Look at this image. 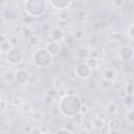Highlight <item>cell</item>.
I'll use <instances>...</instances> for the list:
<instances>
[{
  "mask_svg": "<svg viewBox=\"0 0 134 134\" xmlns=\"http://www.w3.org/2000/svg\"><path fill=\"white\" fill-rule=\"evenodd\" d=\"M76 134H90V132H89V130H88V129L83 128V129H81L80 131H77V133H76Z\"/></svg>",
  "mask_w": 134,
  "mask_h": 134,
  "instance_id": "obj_51",
  "label": "cell"
},
{
  "mask_svg": "<svg viewBox=\"0 0 134 134\" xmlns=\"http://www.w3.org/2000/svg\"><path fill=\"white\" fill-rule=\"evenodd\" d=\"M90 121H91L92 128H94V129H96V130H102V129H104V127H105V121L102 120V119H99V118H97V117H95V116H94Z\"/></svg>",
  "mask_w": 134,
  "mask_h": 134,
  "instance_id": "obj_17",
  "label": "cell"
},
{
  "mask_svg": "<svg viewBox=\"0 0 134 134\" xmlns=\"http://www.w3.org/2000/svg\"><path fill=\"white\" fill-rule=\"evenodd\" d=\"M124 87H125V84H124L121 81H117V80H115V81L112 83V88H113L114 90L120 91V90L124 89Z\"/></svg>",
  "mask_w": 134,
  "mask_h": 134,
  "instance_id": "obj_31",
  "label": "cell"
},
{
  "mask_svg": "<svg viewBox=\"0 0 134 134\" xmlns=\"http://www.w3.org/2000/svg\"><path fill=\"white\" fill-rule=\"evenodd\" d=\"M57 27H59L60 29H62V30L65 31L67 29V27H68V22L67 21H63V20H58Z\"/></svg>",
  "mask_w": 134,
  "mask_h": 134,
  "instance_id": "obj_34",
  "label": "cell"
},
{
  "mask_svg": "<svg viewBox=\"0 0 134 134\" xmlns=\"http://www.w3.org/2000/svg\"><path fill=\"white\" fill-rule=\"evenodd\" d=\"M23 52L18 48H13L5 54L6 62L12 66H18L19 64H21L23 61Z\"/></svg>",
  "mask_w": 134,
  "mask_h": 134,
  "instance_id": "obj_2",
  "label": "cell"
},
{
  "mask_svg": "<svg viewBox=\"0 0 134 134\" xmlns=\"http://www.w3.org/2000/svg\"><path fill=\"white\" fill-rule=\"evenodd\" d=\"M118 106L114 103V102H109L107 105H106V108H105V111L108 115H111V116H115L118 114Z\"/></svg>",
  "mask_w": 134,
  "mask_h": 134,
  "instance_id": "obj_12",
  "label": "cell"
},
{
  "mask_svg": "<svg viewBox=\"0 0 134 134\" xmlns=\"http://www.w3.org/2000/svg\"><path fill=\"white\" fill-rule=\"evenodd\" d=\"M122 103L126 106H130L134 104V95H126L125 97H122Z\"/></svg>",
  "mask_w": 134,
  "mask_h": 134,
  "instance_id": "obj_32",
  "label": "cell"
},
{
  "mask_svg": "<svg viewBox=\"0 0 134 134\" xmlns=\"http://www.w3.org/2000/svg\"><path fill=\"white\" fill-rule=\"evenodd\" d=\"M127 35H128V37H129L131 40H134V23L131 24V25L128 27Z\"/></svg>",
  "mask_w": 134,
  "mask_h": 134,
  "instance_id": "obj_41",
  "label": "cell"
},
{
  "mask_svg": "<svg viewBox=\"0 0 134 134\" xmlns=\"http://www.w3.org/2000/svg\"><path fill=\"white\" fill-rule=\"evenodd\" d=\"M23 103H24V102L22 100V98H21L20 96H17V95L13 96V97H12V99H10V105H12L13 107L20 108V107L22 106V104H23Z\"/></svg>",
  "mask_w": 134,
  "mask_h": 134,
  "instance_id": "obj_25",
  "label": "cell"
},
{
  "mask_svg": "<svg viewBox=\"0 0 134 134\" xmlns=\"http://www.w3.org/2000/svg\"><path fill=\"white\" fill-rule=\"evenodd\" d=\"M112 83L113 82H110V81H107V80H104L103 79V81L100 83V88L103 90H108V89H110L112 87Z\"/></svg>",
  "mask_w": 134,
  "mask_h": 134,
  "instance_id": "obj_33",
  "label": "cell"
},
{
  "mask_svg": "<svg viewBox=\"0 0 134 134\" xmlns=\"http://www.w3.org/2000/svg\"><path fill=\"white\" fill-rule=\"evenodd\" d=\"M45 49L47 50V52L50 54L51 58H55V57L59 55V53L61 52V45H60L59 42L50 41L49 43L46 44Z\"/></svg>",
  "mask_w": 134,
  "mask_h": 134,
  "instance_id": "obj_6",
  "label": "cell"
},
{
  "mask_svg": "<svg viewBox=\"0 0 134 134\" xmlns=\"http://www.w3.org/2000/svg\"><path fill=\"white\" fill-rule=\"evenodd\" d=\"M70 77H71V79H75V77H76V74H75V72H74V69L71 70V72H70Z\"/></svg>",
  "mask_w": 134,
  "mask_h": 134,
  "instance_id": "obj_53",
  "label": "cell"
},
{
  "mask_svg": "<svg viewBox=\"0 0 134 134\" xmlns=\"http://www.w3.org/2000/svg\"><path fill=\"white\" fill-rule=\"evenodd\" d=\"M53 98H54V97H52V96L45 95L44 100H45V103H47V104H52V103H53Z\"/></svg>",
  "mask_w": 134,
  "mask_h": 134,
  "instance_id": "obj_49",
  "label": "cell"
},
{
  "mask_svg": "<svg viewBox=\"0 0 134 134\" xmlns=\"http://www.w3.org/2000/svg\"><path fill=\"white\" fill-rule=\"evenodd\" d=\"M30 79H31V74L26 69L20 68V69H18L16 71L15 81L18 84H20V85H27V84H29Z\"/></svg>",
  "mask_w": 134,
  "mask_h": 134,
  "instance_id": "obj_5",
  "label": "cell"
},
{
  "mask_svg": "<svg viewBox=\"0 0 134 134\" xmlns=\"http://www.w3.org/2000/svg\"><path fill=\"white\" fill-rule=\"evenodd\" d=\"M34 35V32H32V29L28 26V25H25V26H23V30H22V36L25 38V39H29L31 36Z\"/></svg>",
  "mask_w": 134,
  "mask_h": 134,
  "instance_id": "obj_28",
  "label": "cell"
},
{
  "mask_svg": "<svg viewBox=\"0 0 134 134\" xmlns=\"http://www.w3.org/2000/svg\"><path fill=\"white\" fill-rule=\"evenodd\" d=\"M72 36L75 41H82L85 38V30L82 28H77L72 32Z\"/></svg>",
  "mask_w": 134,
  "mask_h": 134,
  "instance_id": "obj_23",
  "label": "cell"
},
{
  "mask_svg": "<svg viewBox=\"0 0 134 134\" xmlns=\"http://www.w3.org/2000/svg\"><path fill=\"white\" fill-rule=\"evenodd\" d=\"M54 134H73L71 131H68V130H66V129H61V130H59V131H57Z\"/></svg>",
  "mask_w": 134,
  "mask_h": 134,
  "instance_id": "obj_47",
  "label": "cell"
},
{
  "mask_svg": "<svg viewBox=\"0 0 134 134\" xmlns=\"http://www.w3.org/2000/svg\"><path fill=\"white\" fill-rule=\"evenodd\" d=\"M88 17H89V15H88V13H87L86 9H79V10L76 12L75 19H76V21L80 22V23H85V22L88 20Z\"/></svg>",
  "mask_w": 134,
  "mask_h": 134,
  "instance_id": "obj_14",
  "label": "cell"
},
{
  "mask_svg": "<svg viewBox=\"0 0 134 134\" xmlns=\"http://www.w3.org/2000/svg\"><path fill=\"white\" fill-rule=\"evenodd\" d=\"M20 110L22 113H25V114H29V113H32L35 111L34 107L31 106V104H29L28 102H24L22 104V106L20 107Z\"/></svg>",
  "mask_w": 134,
  "mask_h": 134,
  "instance_id": "obj_21",
  "label": "cell"
},
{
  "mask_svg": "<svg viewBox=\"0 0 134 134\" xmlns=\"http://www.w3.org/2000/svg\"><path fill=\"white\" fill-rule=\"evenodd\" d=\"M69 19V14L67 12H62L59 15V20H63V21H68Z\"/></svg>",
  "mask_w": 134,
  "mask_h": 134,
  "instance_id": "obj_44",
  "label": "cell"
},
{
  "mask_svg": "<svg viewBox=\"0 0 134 134\" xmlns=\"http://www.w3.org/2000/svg\"><path fill=\"white\" fill-rule=\"evenodd\" d=\"M64 40H65V43H66L67 45H71V44H73V43L75 42V40H74L72 34H69V35L65 36V39H64Z\"/></svg>",
  "mask_w": 134,
  "mask_h": 134,
  "instance_id": "obj_39",
  "label": "cell"
},
{
  "mask_svg": "<svg viewBox=\"0 0 134 134\" xmlns=\"http://www.w3.org/2000/svg\"><path fill=\"white\" fill-rule=\"evenodd\" d=\"M131 4H132V5L134 6V1H131Z\"/></svg>",
  "mask_w": 134,
  "mask_h": 134,
  "instance_id": "obj_57",
  "label": "cell"
},
{
  "mask_svg": "<svg viewBox=\"0 0 134 134\" xmlns=\"http://www.w3.org/2000/svg\"><path fill=\"white\" fill-rule=\"evenodd\" d=\"M88 88H89V90H92V91H94L95 90V88H96V84L95 83H89V86H88Z\"/></svg>",
  "mask_w": 134,
  "mask_h": 134,
  "instance_id": "obj_52",
  "label": "cell"
},
{
  "mask_svg": "<svg viewBox=\"0 0 134 134\" xmlns=\"http://www.w3.org/2000/svg\"><path fill=\"white\" fill-rule=\"evenodd\" d=\"M63 126H64V129H66V130H68V131H71V132H72V131L74 130L76 124H75L73 117H67V118L64 120Z\"/></svg>",
  "mask_w": 134,
  "mask_h": 134,
  "instance_id": "obj_16",
  "label": "cell"
},
{
  "mask_svg": "<svg viewBox=\"0 0 134 134\" xmlns=\"http://www.w3.org/2000/svg\"><path fill=\"white\" fill-rule=\"evenodd\" d=\"M125 117H126V119H127L129 122H131V124L134 122V107L128 109V110L125 112Z\"/></svg>",
  "mask_w": 134,
  "mask_h": 134,
  "instance_id": "obj_26",
  "label": "cell"
},
{
  "mask_svg": "<svg viewBox=\"0 0 134 134\" xmlns=\"http://www.w3.org/2000/svg\"><path fill=\"white\" fill-rule=\"evenodd\" d=\"M86 64L93 71V70H95V69H97L99 67V60L98 59H94V58H89V59H87Z\"/></svg>",
  "mask_w": 134,
  "mask_h": 134,
  "instance_id": "obj_19",
  "label": "cell"
},
{
  "mask_svg": "<svg viewBox=\"0 0 134 134\" xmlns=\"http://www.w3.org/2000/svg\"><path fill=\"white\" fill-rule=\"evenodd\" d=\"M117 77V72L114 68H106L103 72V79L110 81V82H114Z\"/></svg>",
  "mask_w": 134,
  "mask_h": 134,
  "instance_id": "obj_11",
  "label": "cell"
},
{
  "mask_svg": "<svg viewBox=\"0 0 134 134\" xmlns=\"http://www.w3.org/2000/svg\"><path fill=\"white\" fill-rule=\"evenodd\" d=\"M48 5L52 6L54 9H58V10H64L66 8H68L71 4H72V1H69V0H61V1H48L47 2Z\"/></svg>",
  "mask_w": 134,
  "mask_h": 134,
  "instance_id": "obj_8",
  "label": "cell"
},
{
  "mask_svg": "<svg viewBox=\"0 0 134 134\" xmlns=\"http://www.w3.org/2000/svg\"><path fill=\"white\" fill-rule=\"evenodd\" d=\"M92 27L94 29H100V30L102 29H105L107 27V22L104 19H98V20H96V21L93 22Z\"/></svg>",
  "mask_w": 134,
  "mask_h": 134,
  "instance_id": "obj_22",
  "label": "cell"
},
{
  "mask_svg": "<svg viewBox=\"0 0 134 134\" xmlns=\"http://www.w3.org/2000/svg\"><path fill=\"white\" fill-rule=\"evenodd\" d=\"M74 72L76 74V77H79L81 80H87L92 74V70L86 64V62H83V63L77 64L75 66V68H74Z\"/></svg>",
  "mask_w": 134,
  "mask_h": 134,
  "instance_id": "obj_3",
  "label": "cell"
},
{
  "mask_svg": "<svg viewBox=\"0 0 134 134\" xmlns=\"http://www.w3.org/2000/svg\"><path fill=\"white\" fill-rule=\"evenodd\" d=\"M122 127V121L117 118V117H112L109 119L108 121V130H111V131H118L121 129Z\"/></svg>",
  "mask_w": 134,
  "mask_h": 134,
  "instance_id": "obj_10",
  "label": "cell"
},
{
  "mask_svg": "<svg viewBox=\"0 0 134 134\" xmlns=\"http://www.w3.org/2000/svg\"><path fill=\"white\" fill-rule=\"evenodd\" d=\"M18 134H26V133H25V132H23V131H20Z\"/></svg>",
  "mask_w": 134,
  "mask_h": 134,
  "instance_id": "obj_56",
  "label": "cell"
},
{
  "mask_svg": "<svg viewBox=\"0 0 134 134\" xmlns=\"http://www.w3.org/2000/svg\"><path fill=\"white\" fill-rule=\"evenodd\" d=\"M66 94L67 96H76V90L74 87H67L66 88Z\"/></svg>",
  "mask_w": 134,
  "mask_h": 134,
  "instance_id": "obj_40",
  "label": "cell"
},
{
  "mask_svg": "<svg viewBox=\"0 0 134 134\" xmlns=\"http://www.w3.org/2000/svg\"><path fill=\"white\" fill-rule=\"evenodd\" d=\"M50 118H51V113H44L42 120H44V121H49Z\"/></svg>",
  "mask_w": 134,
  "mask_h": 134,
  "instance_id": "obj_50",
  "label": "cell"
},
{
  "mask_svg": "<svg viewBox=\"0 0 134 134\" xmlns=\"http://www.w3.org/2000/svg\"><path fill=\"white\" fill-rule=\"evenodd\" d=\"M89 112V107L87 106V104H82V107H81V114L85 115L86 113Z\"/></svg>",
  "mask_w": 134,
  "mask_h": 134,
  "instance_id": "obj_45",
  "label": "cell"
},
{
  "mask_svg": "<svg viewBox=\"0 0 134 134\" xmlns=\"http://www.w3.org/2000/svg\"><path fill=\"white\" fill-rule=\"evenodd\" d=\"M99 43V36L97 34H90L88 36V44L91 48L97 47Z\"/></svg>",
  "mask_w": 134,
  "mask_h": 134,
  "instance_id": "obj_15",
  "label": "cell"
},
{
  "mask_svg": "<svg viewBox=\"0 0 134 134\" xmlns=\"http://www.w3.org/2000/svg\"><path fill=\"white\" fill-rule=\"evenodd\" d=\"M40 42H41L40 38H39L37 35H35V34H34V35L28 39V43H29V45H30V46H32V47L38 46V45L40 44Z\"/></svg>",
  "mask_w": 134,
  "mask_h": 134,
  "instance_id": "obj_29",
  "label": "cell"
},
{
  "mask_svg": "<svg viewBox=\"0 0 134 134\" xmlns=\"http://www.w3.org/2000/svg\"><path fill=\"white\" fill-rule=\"evenodd\" d=\"M89 51H90V49L88 48V47H86V46H80V47H77L76 49H75V51H74V58H75V60H77V61H87V59H89Z\"/></svg>",
  "mask_w": 134,
  "mask_h": 134,
  "instance_id": "obj_7",
  "label": "cell"
},
{
  "mask_svg": "<svg viewBox=\"0 0 134 134\" xmlns=\"http://www.w3.org/2000/svg\"><path fill=\"white\" fill-rule=\"evenodd\" d=\"M49 37H50L51 41H53V42H60V41H62V40L65 39V32H64V30H62L59 27L54 26L51 29V31L49 34Z\"/></svg>",
  "mask_w": 134,
  "mask_h": 134,
  "instance_id": "obj_9",
  "label": "cell"
},
{
  "mask_svg": "<svg viewBox=\"0 0 134 134\" xmlns=\"http://www.w3.org/2000/svg\"><path fill=\"white\" fill-rule=\"evenodd\" d=\"M58 95L60 96V98H63V97L67 96V94H66V88H63V89L59 90L58 91Z\"/></svg>",
  "mask_w": 134,
  "mask_h": 134,
  "instance_id": "obj_46",
  "label": "cell"
},
{
  "mask_svg": "<svg viewBox=\"0 0 134 134\" xmlns=\"http://www.w3.org/2000/svg\"><path fill=\"white\" fill-rule=\"evenodd\" d=\"M22 30H23V26H22V25L17 24V25H14V27H13V32H14V35L22 34Z\"/></svg>",
  "mask_w": 134,
  "mask_h": 134,
  "instance_id": "obj_43",
  "label": "cell"
},
{
  "mask_svg": "<svg viewBox=\"0 0 134 134\" xmlns=\"http://www.w3.org/2000/svg\"><path fill=\"white\" fill-rule=\"evenodd\" d=\"M14 47L12 46V44H10V42L8 41V40H4V41H1V43H0V50H1V52L2 53H4V52H8L9 50H12Z\"/></svg>",
  "mask_w": 134,
  "mask_h": 134,
  "instance_id": "obj_20",
  "label": "cell"
},
{
  "mask_svg": "<svg viewBox=\"0 0 134 134\" xmlns=\"http://www.w3.org/2000/svg\"><path fill=\"white\" fill-rule=\"evenodd\" d=\"M32 61H34V64L37 67L44 68V67H47L50 64L51 57L47 52L46 49H38L32 54Z\"/></svg>",
  "mask_w": 134,
  "mask_h": 134,
  "instance_id": "obj_1",
  "label": "cell"
},
{
  "mask_svg": "<svg viewBox=\"0 0 134 134\" xmlns=\"http://www.w3.org/2000/svg\"><path fill=\"white\" fill-rule=\"evenodd\" d=\"M95 117H97V118H99V119H102V120H106V118L108 117V114L106 113V111H98L97 113H96V115H95Z\"/></svg>",
  "mask_w": 134,
  "mask_h": 134,
  "instance_id": "obj_42",
  "label": "cell"
},
{
  "mask_svg": "<svg viewBox=\"0 0 134 134\" xmlns=\"http://www.w3.org/2000/svg\"><path fill=\"white\" fill-rule=\"evenodd\" d=\"M112 6L115 7V8H121L125 4H126V1H122V0H113L111 2Z\"/></svg>",
  "mask_w": 134,
  "mask_h": 134,
  "instance_id": "obj_35",
  "label": "cell"
},
{
  "mask_svg": "<svg viewBox=\"0 0 134 134\" xmlns=\"http://www.w3.org/2000/svg\"><path fill=\"white\" fill-rule=\"evenodd\" d=\"M31 114H32L34 119H36V120H42L44 113H42V111H40V110H35Z\"/></svg>",
  "mask_w": 134,
  "mask_h": 134,
  "instance_id": "obj_36",
  "label": "cell"
},
{
  "mask_svg": "<svg viewBox=\"0 0 134 134\" xmlns=\"http://www.w3.org/2000/svg\"><path fill=\"white\" fill-rule=\"evenodd\" d=\"M42 134H53L51 131H49V130H46V131H44V132H42Z\"/></svg>",
  "mask_w": 134,
  "mask_h": 134,
  "instance_id": "obj_55",
  "label": "cell"
},
{
  "mask_svg": "<svg viewBox=\"0 0 134 134\" xmlns=\"http://www.w3.org/2000/svg\"><path fill=\"white\" fill-rule=\"evenodd\" d=\"M52 28L53 27L51 26V23L48 22V21H45V22H43L41 24V29H42V31L44 34H50V31H51Z\"/></svg>",
  "mask_w": 134,
  "mask_h": 134,
  "instance_id": "obj_27",
  "label": "cell"
},
{
  "mask_svg": "<svg viewBox=\"0 0 134 134\" xmlns=\"http://www.w3.org/2000/svg\"><path fill=\"white\" fill-rule=\"evenodd\" d=\"M8 107H9L8 102L5 100L4 98H2L1 102H0V109H1V111H2V112H5L6 110H8Z\"/></svg>",
  "mask_w": 134,
  "mask_h": 134,
  "instance_id": "obj_38",
  "label": "cell"
},
{
  "mask_svg": "<svg viewBox=\"0 0 134 134\" xmlns=\"http://www.w3.org/2000/svg\"><path fill=\"white\" fill-rule=\"evenodd\" d=\"M16 76V71L13 70H7L2 73V83L3 84H10L12 82L15 81Z\"/></svg>",
  "mask_w": 134,
  "mask_h": 134,
  "instance_id": "obj_13",
  "label": "cell"
},
{
  "mask_svg": "<svg viewBox=\"0 0 134 134\" xmlns=\"http://www.w3.org/2000/svg\"><path fill=\"white\" fill-rule=\"evenodd\" d=\"M122 39V36L119 31H114L108 35V40L109 42H115V43H119Z\"/></svg>",
  "mask_w": 134,
  "mask_h": 134,
  "instance_id": "obj_18",
  "label": "cell"
},
{
  "mask_svg": "<svg viewBox=\"0 0 134 134\" xmlns=\"http://www.w3.org/2000/svg\"><path fill=\"white\" fill-rule=\"evenodd\" d=\"M8 41L10 42L12 46H13V47H15V46L19 43V38L17 37V35H10V36H9V38H8Z\"/></svg>",
  "mask_w": 134,
  "mask_h": 134,
  "instance_id": "obj_37",
  "label": "cell"
},
{
  "mask_svg": "<svg viewBox=\"0 0 134 134\" xmlns=\"http://www.w3.org/2000/svg\"><path fill=\"white\" fill-rule=\"evenodd\" d=\"M22 131H23V132H25L26 134H29V133H31L32 128H31L30 126H24V127L22 128Z\"/></svg>",
  "mask_w": 134,
  "mask_h": 134,
  "instance_id": "obj_48",
  "label": "cell"
},
{
  "mask_svg": "<svg viewBox=\"0 0 134 134\" xmlns=\"http://www.w3.org/2000/svg\"><path fill=\"white\" fill-rule=\"evenodd\" d=\"M52 88L55 89L57 91L63 89L64 88V82L60 77H54L53 81H52Z\"/></svg>",
  "mask_w": 134,
  "mask_h": 134,
  "instance_id": "obj_24",
  "label": "cell"
},
{
  "mask_svg": "<svg viewBox=\"0 0 134 134\" xmlns=\"http://www.w3.org/2000/svg\"><path fill=\"white\" fill-rule=\"evenodd\" d=\"M117 55H118V58H119L121 61L128 63V62L132 61V59H133V57H134V50H133V48H132L131 46H129V45H124V46L120 47L119 50L117 51Z\"/></svg>",
  "mask_w": 134,
  "mask_h": 134,
  "instance_id": "obj_4",
  "label": "cell"
},
{
  "mask_svg": "<svg viewBox=\"0 0 134 134\" xmlns=\"http://www.w3.org/2000/svg\"><path fill=\"white\" fill-rule=\"evenodd\" d=\"M124 90L127 95H134V85L132 83H127L125 84Z\"/></svg>",
  "mask_w": 134,
  "mask_h": 134,
  "instance_id": "obj_30",
  "label": "cell"
},
{
  "mask_svg": "<svg viewBox=\"0 0 134 134\" xmlns=\"http://www.w3.org/2000/svg\"><path fill=\"white\" fill-rule=\"evenodd\" d=\"M119 132L118 131H111V130H108V134H118Z\"/></svg>",
  "mask_w": 134,
  "mask_h": 134,
  "instance_id": "obj_54",
  "label": "cell"
}]
</instances>
